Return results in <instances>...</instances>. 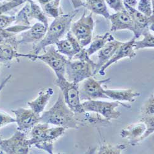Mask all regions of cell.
Segmentation results:
<instances>
[{
	"instance_id": "cell-1",
	"label": "cell",
	"mask_w": 154,
	"mask_h": 154,
	"mask_svg": "<svg viewBox=\"0 0 154 154\" xmlns=\"http://www.w3.org/2000/svg\"><path fill=\"white\" fill-rule=\"evenodd\" d=\"M79 11V9H76L67 14H61L54 18L53 22L48 26L44 38L40 42L34 45L32 51L29 53L32 55L31 60L34 61L35 57L42 50H45L49 46L56 44L61 37L68 32L72 21Z\"/></svg>"
},
{
	"instance_id": "cell-2",
	"label": "cell",
	"mask_w": 154,
	"mask_h": 154,
	"mask_svg": "<svg viewBox=\"0 0 154 154\" xmlns=\"http://www.w3.org/2000/svg\"><path fill=\"white\" fill-rule=\"evenodd\" d=\"M40 122L54 125L72 129H79L80 127L75 114L67 106L62 94H59L55 104L49 110L43 112L40 116Z\"/></svg>"
},
{
	"instance_id": "cell-3",
	"label": "cell",
	"mask_w": 154,
	"mask_h": 154,
	"mask_svg": "<svg viewBox=\"0 0 154 154\" xmlns=\"http://www.w3.org/2000/svg\"><path fill=\"white\" fill-rule=\"evenodd\" d=\"M96 63L94 62L83 48L72 60L68 59L66 74L69 82L79 83L94 75Z\"/></svg>"
},
{
	"instance_id": "cell-4",
	"label": "cell",
	"mask_w": 154,
	"mask_h": 154,
	"mask_svg": "<svg viewBox=\"0 0 154 154\" xmlns=\"http://www.w3.org/2000/svg\"><path fill=\"white\" fill-rule=\"evenodd\" d=\"M49 125L39 123L33 126L30 131L29 141L31 146L53 154L54 142L66 131V128L62 126L49 128Z\"/></svg>"
},
{
	"instance_id": "cell-5",
	"label": "cell",
	"mask_w": 154,
	"mask_h": 154,
	"mask_svg": "<svg viewBox=\"0 0 154 154\" xmlns=\"http://www.w3.org/2000/svg\"><path fill=\"white\" fill-rule=\"evenodd\" d=\"M82 107L86 112L97 113L108 120L118 119L121 115L117 107L122 106L126 109H130L131 106L123 104L119 101L105 102L98 100H86L82 103Z\"/></svg>"
},
{
	"instance_id": "cell-6",
	"label": "cell",
	"mask_w": 154,
	"mask_h": 154,
	"mask_svg": "<svg viewBox=\"0 0 154 154\" xmlns=\"http://www.w3.org/2000/svg\"><path fill=\"white\" fill-rule=\"evenodd\" d=\"M54 84L62 93L64 101L68 107L75 113L85 112L80 99L79 84L69 82L65 77L57 79Z\"/></svg>"
},
{
	"instance_id": "cell-7",
	"label": "cell",
	"mask_w": 154,
	"mask_h": 154,
	"mask_svg": "<svg viewBox=\"0 0 154 154\" xmlns=\"http://www.w3.org/2000/svg\"><path fill=\"white\" fill-rule=\"evenodd\" d=\"M94 21L93 13L86 15L85 11L81 17L70 25V32L78 40L82 48L90 44L93 40Z\"/></svg>"
},
{
	"instance_id": "cell-8",
	"label": "cell",
	"mask_w": 154,
	"mask_h": 154,
	"mask_svg": "<svg viewBox=\"0 0 154 154\" xmlns=\"http://www.w3.org/2000/svg\"><path fill=\"white\" fill-rule=\"evenodd\" d=\"M110 79L96 80L93 76L85 79L79 88V95L81 101L97 100L98 99H109L105 94L102 86L110 82Z\"/></svg>"
},
{
	"instance_id": "cell-9",
	"label": "cell",
	"mask_w": 154,
	"mask_h": 154,
	"mask_svg": "<svg viewBox=\"0 0 154 154\" xmlns=\"http://www.w3.org/2000/svg\"><path fill=\"white\" fill-rule=\"evenodd\" d=\"M38 59L45 62L52 69L57 79L65 77L66 64L69 59L58 52L53 45H51L45 54L36 56L34 61Z\"/></svg>"
},
{
	"instance_id": "cell-10",
	"label": "cell",
	"mask_w": 154,
	"mask_h": 154,
	"mask_svg": "<svg viewBox=\"0 0 154 154\" xmlns=\"http://www.w3.org/2000/svg\"><path fill=\"white\" fill-rule=\"evenodd\" d=\"M29 139L24 132L17 130L7 139H2L0 148L8 154H27L31 147Z\"/></svg>"
},
{
	"instance_id": "cell-11",
	"label": "cell",
	"mask_w": 154,
	"mask_h": 154,
	"mask_svg": "<svg viewBox=\"0 0 154 154\" xmlns=\"http://www.w3.org/2000/svg\"><path fill=\"white\" fill-rule=\"evenodd\" d=\"M124 6L131 18L133 27L132 32L134 33L135 39L142 36L143 32L146 29L153 32V15L147 17L133 7L125 3Z\"/></svg>"
},
{
	"instance_id": "cell-12",
	"label": "cell",
	"mask_w": 154,
	"mask_h": 154,
	"mask_svg": "<svg viewBox=\"0 0 154 154\" xmlns=\"http://www.w3.org/2000/svg\"><path fill=\"white\" fill-rule=\"evenodd\" d=\"M16 116V123L17 125V130L22 132H27L38 123H40V115L30 109L19 107L12 110Z\"/></svg>"
},
{
	"instance_id": "cell-13",
	"label": "cell",
	"mask_w": 154,
	"mask_h": 154,
	"mask_svg": "<svg viewBox=\"0 0 154 154\" xmlns=\"http://www.w3.org/2000/svg\"><path fill=\"white\" fill-rule=\"evenodd\" d=\"M46 27L42 23H36L27 30L23 31L17 35L18 43L36 44L44 38L46 31Z\"/></svg>"
},
{
	"instance_id": "cell-14",
	"label": "cell",
	"mask_w": 154,
	"mask_h": 154,
	"mask_svg": "<svg viewBox=\"0 0 154 154\" xmlns=\"http://www.w3.org/2000/svg\"><path fill=\"white\" fill-rule=\"evenodd\" d=\"M135 40V38H133L130 41L127 42H123L122 45L115 51V53L111 57V59L104 66L101 67V69L99 70L98 73L101 76H104L106 70L111 65H112L113 63L117 62V61L125 57H128L130 59L136 56V53L133 47V45Z\"/></svg>"
},
{
	"instance_id": "cell-15",
	"label": "cell",
	"mask_w": 154,
	"mask_h": 154,
	"mask_svg": "<svg viewBox=\"0 0 154 154\" xmlns=\"http://www.w3.org/2000/svg\"><path fill=\"white\" fill-rule=\"evenodd\" d=\"M56 45L58 52L66 56L69 60H72L83 48L70 31L67 33L66 39L58 41Z\"/></svg>"
},
{
	"instance_id": "cell-16",
	"label": "cell",
	"mask_w": 154,
	"mask_h": 154,
	"mask_svg": "<svg viewBox=\"0 0 154 154\" xmlns=\"http://www.w3.org/2000/svg\"><path fill=\"white\" fill-rule=\"evenodd\" d=\"M109 19L111 22V32H117L122 30H129L133 32V22L126 9L110 15Z\"/></svg>"
},
{
	"instance_id": "cell-17",
	"label": "cell",
	"mask_w": 154,
	"mask_h": 154,
	"mask_svg": "<svg viewBox=\"0 0 154 154\" xmlns=\"http://www.w3.org/2000/svg\"><path fill=\"white\" fill-rule=\"evenodd\" d=\"M146 130V126L143 122L131 124L124 128L120 132V136L122 138L128 139V143L131 146L138 144V140L142 136Z\"/></svg>"
},
{
	"instance_id": "cell-18",
	"label": "cell",
	"mask_w": 154,
	"mask_h": 154,
	"mask_svg": "<svg viewBox=\"0 0 154 154\" xmlns=\"http://www.w3.org/2000/svg\"><path fill=\"white\" fill-rule=\"evenodd\" d=\"M123 42L113 40L106 43L105 46L99 51L97 56V62L96 63V70L94 75L98 73L101 67L111 59L115 51L122 45Z\"/></svg>"
},
{
	"instance_id": "cell-19",
	"label": "cell",
	"mask_w": 154,
	"mask_h": 154,
	"mask_svg": "<svg viewBox=\"0 0 154 154\" xmlns=\"http://www.w3.org/2000/svg\"><path fill=\"white\" fill-rule=\"evenodd\" d=\"M31 26H23V25H14V26L9 27L5 29H0V45L9 44L18 49L17 35L29 29Z\"/></svg>"
},
{
	"instance_id": "cell-20",
	"label": "cell",
	"mask_w": 154,
	"mask_h": 154,
	"mask_svg": "<svg viewBox=\"0 0 154 154\" xmlns=\"http://www.w3.org/2000/svg\"><path fill=\"white\" fill-rule=\"evenodd\" d=\"M76 119L80 126L85 125L94 126H107L111 123L100 114L93 112H86L75 113Z\"/></svg>"
},
{
	"instance_id": "cell-21",
	"label": "cell",
	"mask_w": 154,
	"mask_h": 154,
	"mask_svg": "<svg viewBox=\"0 0 154 154\" xmlns=\"http://www.w3.org/2000/svg\"><path fill=\"white\" fill-rule=\"evenodd\" d=\"M105 94L115 101H126L133 103L136 101V97L139 96V93L135 92L132 88L126 89H104Z\"/></svg>"
},
{
	"instance_id": "cell-22",
	"label": "cell",
	"mask_w": 154,
	"mask_h": 154,
	"mask_svg": "<svg viewBox=\"0 0 154 154\" xmlns=\"http://www.w3.org/2000/svg\"><path fill=\"white\" fill-rule=\"evenodd\" d=\"M53 93V89L51 88L46 89V90H42L38 93V97L34 100L28 102L27 104L35 112L40 114L44 111Z\"/></svg>"
},
{
	"instance_id": "cell-23",
	"label": "cell",
	"mask_w": 154,
	"mask_h": 154,
	"mask_svg": "<svg viewBox=\"0 0 154 154\" xmlns=\"http://www.w3.org/2000/svg\"><path fill=\"white\" fill-rule=\"evenodd\" d=\"M16 48L9 44L0 45V62L8 63L12 60L17 59L19 57H26L30 59V54H20L17 52Z\"/></svg>"
},
{
	"instance_id": "cell-24",
	"label": "cell",
	"mask_w": 154,
	"mask_h": 154,
	"mask_svg": "<svg viewBox=\"0 0 154 154\" xmlns=\"http://www.w3.org/2000/svg\"><path fill=\"white\" fill-rule=\"evenodd\" d=\"M82 6L91 11L92 13L102 16L106 19H109L110 17V14L105 0H84Z\"/></svg>"
},
{
	"instance_id": "cell-25",
	"label": "cell",
	"mask_w": 154,
	"mask_h": 154,
	"mask_svg": "<svg viewBox=\"0 0 154 154\" xmlns=\"http://www.w3.org/2000/svg\"><path fill=\"white\" fill-rule=\"evenodd\" d=\"M113 40H115L114 37L109 33H106L104 35H97L91 42L90 46L86 49V53L90 57L103 48L106 43Z\"/></svg>"
},
{
	"instance_id": "cell-26",
	"label": "cell",
	"mask_w": 154,
	"mask_h": 154,
	"mask_svg": "<svg viewBox=\"0 0 154 154\" xmlns=\"http://www.w3.org/2000/svg\"><path fill=\"white\" fill-rule=\"evenodd\" d=\"M30 5V11H29V18L35 19L42 23L46 27H48L49 23L48 18L45 14V11L41 8V7L36 4L33 0H27Z\"/></svg>"
},
{
	"instance_id": "cell-27",
	"label": "cell",
	"mask_w": 154,
	"mask_h": 154,
	"mask_svg": "<svg viewBox=\"0 0 154 154\" xmlns=\"http://www.w3.org/2000/svg\"><path fill=\"white\" fill-rule=\"evenodd\" d=\"M142 35L144 36L143 39L136 41L134 40L133 47L134 50H138L140 49L144 48H153L154 47V36L153 35H152L149 29H146L144 30L142 34Z\"/></svg>"
},
{
	"instance_id": "cell-28",
	"label": "cell",
	"mask_w": 154,
	"mask_h": 154,
	"mask_svg": "<svg viewBox=\"0 0 154 154\" xmlns=\"http://www.w3.org/2000/svg\"><path fill=\"white\" fill-rule=\"evenodd\" d=\"M126 149V146L124 144H117L112 146L109 144H106L100 146L98 149H96V153L99 154H120L122 152Z\"/></svg>"
},
{
	"instance_id": "cell-29",
	"label": "cell",
	"mask_w": 154,
	"mask_h": 154,
	"mask_svg": "<svg viewBox=\"0 0 154 154\" xmlns=\"http://www.w3.org/2000/svg\"><path fill=\"white\" fill-rule=\"evenodd\" d=\"M29 11H30V5L29 3L25 5L19 13L15 16V25H23V26H30V18H29Z\"/></svg>"
},
{
	"instance_id": "cell-30",
	"label": "cell",
	"mask_w": 154,
	"mask_h": 154,
	"mask_svg": "<svg viewBox=\"0 0 154 154\" xmlns=\"http://www.w3.org/2000/svg\"><path fill=\"white\" fill-rule=\"evenodd\" d=\"M140 122H143L146 126V130L144 134L142 135L139 140L138 144L142 142L144 139L147 138L150 135L153 133L154 131V117L152 116H142L140 119Z\"/></svg>"
},
{
	"instance_id": "cell-31",
	"label": "cell",
	"mask_w": 154,
	"mask_h": 154,
	"mask_svg": "<svg viewBox=\"0 0 154 154\" xmlns=\"http://www.w3.org/2000/svg\"><path fill=\"white\" fill-rule=\"evenodd\" d=\"M60 0H52L46 5H44V11L50 17L56 18L61 14L60 13Z\"/></svg>"
},
{
	"instance_id": "cell-32",
	"label": "cell",
	"mask_w": 154,
	"mask_h": 154,
	"mask_svg": "<svg viewBox=\"0 0 154 154\" xmlns=\"http://www.w3.org/2000/svg\"><path fill=\"white\" fill-rule=\"evenodd\" d=\"M152 0H139L137 5V10L147 17L153 15L152 9Z\"/></svg>"
},
{
	"instance_id": "cell-33",
	"label": "cell",
	"mask_w": 154,
	"mask_h": 154,
	"mask_svg": "<svg viewBox=\"0 0 154 154\" xmlns=\"http://www.w3.org/2000/svg\"><path fill=\"white\" fill-rule=\"evenodd\" d=\"M142 116H152L154 113V96L153 93L147 99L140 109Z\"/></svg>"
},
{
	"instance_id": "cell-34",
	"label": "cell",
	"mask_w": 154,
	"mask_h": 154,
	"mask_svg": "<svg viewBox=\"0 0 154 154\" xmlns=\"http://www.w3.org/2000/svg\"><path fill=\"white\" fill-rule=\"evenodd\" d=\"M106 3L115 12L121 11L125 9L123 0H105Z\"/></svg>"
},
{
	"instance_id": "cell-35",
	"label": "cell",
	"mask_w": 154,
	"mask_h": 154,
	"mask_svg": "<svg viewBox=\"0 0 154 154\" xmlns=\"http://www.w3.org/2000/svg\"><path fill=\"white\" fill-rule=\"evenodd\" d=\"M15 122L16 119L11 117L8 113L0 110V128Z\"/></svg>"
},
{
	"instance_id": "cell-36",
	"label": "cell",
	"mask_w": 154,
	"mask_h": 154,
	"mask_svg": "<svg viewBox=\"0 0 154 154\" xmlns=\"http://www.w3.org/2000/svg\"><path fill=\"white\" fill-rule=\"evenodd\" d=\"M16 17L14 16H8L5 15H0V29H5L14 22Z\"/></svg>"
},
{
	"instance_id": "cell-37",
	"label": "cell",
	"mask_w": 154,
	"mask_h": 154,
	"mask_svg": "<svg viewBox=\"0 0 154 154\" xmlns=\"http://www.w3.org/2000/svg\"><path fill=\"white\" fill-rule=\"evenodd\" d=\"M12 75H8L6 78H5L3 81L2 82V83L0 84V93H1V92L2 91V90L3 89V88L5 87V86L6 85L7 83L9 82V80L11 79Z\"/></svg>"
},
{
	"instance_id": "cell-38",
	"label": "cell",
	"mask_w": 154,
	"mask_h": 154,
	"mask_svg": "<svg viewBox=\"0 0 154 154\" xmlns=\"http://www.w3.org/2000/svg\"><path fill=\"white\" fill-rule=\"evenodd\" d=\"M123 1L125 4H126L128 6L133 8H134L137 4V0H123Z\"/></svg>"
},
{
	"instance_id": "cell-39",
	"label": "cell",
	"mask_w": 154,
	"mask_h": 154,
	"mask_svg": "<svg viewBox=\"0 0 154 154\" xmlns=\"http://www.w3.org/2000/svg\"><path fill=\"white\" fill-rule=\"evenodd\" d=\"M72 2L73 3L74 8L78 9L79 8L81 7L83 0H72Z\"/></svg>"
},
{
	"instance_id": "cell-40",
	"label": "cell",
	"mask_w": 154,
	"mask_h": 154,
	"mask_svg": "<svg viewBox=\"0 0 154 154\" xmlns=\"http://www.w3.org/2000/svg\"><path fill=\"white\" fill-rule=\"evenodd\" d=\"M2 139L1 136H0V144H1V143H2Z\"/></svg>"
}]
</instances>
